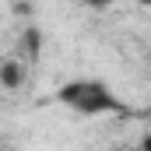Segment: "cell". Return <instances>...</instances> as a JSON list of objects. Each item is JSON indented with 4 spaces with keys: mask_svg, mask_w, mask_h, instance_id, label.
<instances>
[{
    "mask_svg": "<svg viewBox=\"0 0 151 151\" xmlns=\"http://www.w3.org/2000/svg\"><path fill=\"white\" fill-rule=\"evenodd\" d=\"M56 102L77 116H119L127 106L119 102L113 88L99 77H70L56 88Z\"/></svg>",
    "mask_w": 151,
    "mask_h": 151,
    "instance_id": "obj_1",
    "label": "cell"
},
{
    "mask_svg": "<svg viewBox=\"0 0 151 151\" xmlns=\"http://www.w3.org/2000/svg\"><path fill=\"white\" fill-rule=\"evenodd\" d=\"M141 148H148V151H151V134H144V137H141Z\"/></svg>",
    "mask_w": 151,
    "mask_h": 151,
    "instance_id": "obj_4",
    "label": "cell"
},
{
    "mask_svg": "<svg viewBox=\"0 0 151 151\" xmlns=\"http://www.w3.org/2000/svg\"><path fill=\"white\" fill-rule=\"evenodd\" d=\"M25 70H28V67H21V63L7 60V63L0 67V84H4V88H21V81H25Z\"/></svg>",
    "mask_w": 151,
    "mask_h": 151,
    "instance_id": "obj_2",
    "label": "cell"
},
{
    "mask_svg": "<svg viewBox=\"0 0 151 151\" xmlns=\"http://www.w3.org/2000/svg\"><path fill=\"white\" fill-rule=\"evenodd\" d=\"M84 4H91V7H109L113 0H84Z\"/></svg>",
    "mask_w": 151,
    "mask_h": 151,
    "instance_id": "obj_3",
    "label": "cell"
},
{
    "mask_svg": "<svg viewBox=\"0 0 151 151\" xmlns=\"http://www.w3.org/2000/svg\"><path fill=\"white\" fill-rule=\"evenodd\" d=\"M141 4H144V7H151V0H141Z\"/></svg>",
    "mask_w": 151,
    "mask_h": 151,
    "instance_id": "obj_5",
    "label": "cell"
}]
</instances>
